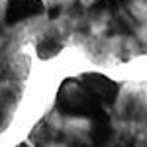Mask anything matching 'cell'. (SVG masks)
Returning a JSON list of instances; mask_svg holds the SVG:
<instances>
[{
	"label": "cell",
	"mask_w": 147,
	"mask_h": 147,
	"mask_svg": "<svg viewBox=\"0 0 147 147\" xmlns=\"http://www.w3.org/2000/svg\"><path fill=\"white\" fill-rule=\"evenodd\" d=\"M59 110L63 114H71V116L92 118L98 110H102V104L96 98H92L82 88V84H80V88H69V84L65 82V86H61V92H59Z\"/></svg>",
	"instance_id": "6da1fadb"
},
{
	"label": "cell",
	"mask_w": 147,
	"mask_h": 147,
	"mask_svg": "<svg viewBox=\"0 0 147 147\" xmlns=\"http://www.w3.org/2000/svg\"><path fill=\"white\" fill-rule=\"evenodd\" d=\"M80 84H82V88L90 94L92 98H96V100L104 102V104H112L116 100V96H118V84L110 80L108 77H104V75H98V73H86V75H82L80 77Z\"/></svg>",
	"instance_id": "7a4b0ae2"
},
{
	"label": "cell",
	"mask_w": 147,
	"mask_h": 147,
	"mask_svg": "<svg viewBox=\"0 0 147 147\" xmlns=\"http://www.w3.org/2000/svg\"><path fill=\"white\" fill-rule=\"evenodd\" d=\"M41 2L39 0H10L8 4V16L6 20L8 24H16L24 20V18H30L41 12Z\"/></svg>",
	"instance_id": "3957f363"
},
{
	"label": "cell",
	"mask_w": 147,
	"mask_h": 147,
	"mask_svg": "<svg viewBox=\"0 0 147 147\" xmlns=\"http://www.w3.org/2000/svg\"><path fill=\"white\" fill-rule=\"evenodd\" d=\"M110 134H112L110 118L102 108L92 116V141H94V145H104L110 139Z\"/></svg>",
	"instance_id": "277c9868"
},
{
	"label": "cell",
	"mask_w": 147,
	"mask_h": 147,
	"mask_svg": "<svg viewBox=\"0 0 147 147\" xmlns=\"http://www.w3.org/2000/svg\"><path fill=\"white\" fill-rule=\"evenodd\" d=\"M61 51V43L57 39H43L39 45H37V55L41 59H49V57L57 55Z\"/></svg>",
	"instance_id": "5b68a950"
}]
</instances>
